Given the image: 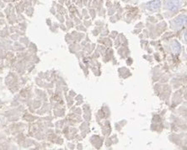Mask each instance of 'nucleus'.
<instances>
[{"mask_svg": "<svg viewBox=\"0 0 187 150\" xmlns=\"http://www.w3.org/2000/svg\"><path fill=\"white\" fill-rule=\"evenodd\" d=\"M167 8L169 10L174 11L177 8H179L180 5V0H167Z\"/></svg>", "mask_w": 187, "mask_h": 150, "instance_id": "f257e3e1", "label": "nucleus"}, {"mask_svg": "<svg viewBox=\"0 0 187 150\" xmlns=\"http://www.w3.org/2000/svg\"><path fill=\"white\" fill-rule=\"evenodd\" d=\"M160 6H161V2L159 0H154V1L148 2V4H147V8H148V9L151 10V11L159 9Z\"/></svg>", "mask_w": 187, "mask_h": 150, "instance_id": "f03ea898", "label": "nucleus"}, {"mask_svg": "<svg viewBox=\"0 0 187 150\" xmlns=\"http://www.w3.org/2000/svg\"><path fill=\"white\" fill-rule=\"evenodd\" d=\"M185 19H186V16L185 15H180L177 18H175L173 21V25L175 27L180 28L185 23Z\"/></svg>", "mask_w": 187, "mask_h": 150, "instance_id": "7ed1b4c3", "label": "nucleus"}, {"mask_svg": "<svg viewBox=\"0 0 187 150\" xmlns=\"http://www.w3.org/2000/svg\"><path fill=\"white\" fill-rule=\"evenodd\" d=\"M180 50V46L177 41H174L173 43V51L174 53H178Z\"/></svg>", "mask_w": 187, "mask_h": 150, "instance_id": "20e7f679", "label": "nucleus"}]
</instances>
